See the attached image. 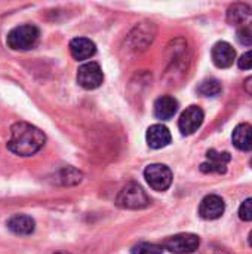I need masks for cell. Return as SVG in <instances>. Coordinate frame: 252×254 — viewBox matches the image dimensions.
<instances>
[{"label": "cell", "mask_w": 252, "mask_h": 254, "mask_svg": "<svg viewBox=\"0 0 252 254\" xmlns=\"http://www.w3.org/2000/svg\"><path fill=\"white\" fill-rule=\"evenodd\" d=\"M46 141V135L37 127L27 122H16L10 128L7 149L18 156H31L37 153Z\"/></svg>", "instance_id": "obj_1"}, {"label": "cell", "mask_w": 252, "mask_h": 254, "mask_svg": "<svg viewBox=\"0 0 252 254\" xmlns=\"http://www.w3.org/2000/svg\"><path fill=\"white\" fill-rule=\"evenodd\" d=\"M39 40V28L31 24H24L12 28L6 36V43L13 51H28Z\"/></svg>", "instance_id": "obj_2"}, {"label": "cell", "mask_w": 252, "mask_h": 254, "mask_svg": "<svg viewBox=\"0 0 252 254\" xmlns=\"http://www.w3.org/2000/svg\"><path fill=\"white\" fill-rule=\"evenodd\" d=\"M116 204L120 208L126 210H141L150 204V198L141 186L131 183L120 190V193L116 198Z\"/></svg>", "instance_id": "obj_3"}, {"label": "cell", "mask_w": 252, "mask_h": 254, "mask_svg": "<svg viewBox=\"0 0 252 254\" xmlns=\"http://www.w3.org/2000/svg\"><path fill=\"white\" fill-rule=\"evenodd\" d=\"M144 177L149 186L157 192L166 190L172 183V173L163 164H150L144 170Z\"/></svg>", "instance_id": "obj_4"}, {"label": "cell", "mask_w": 252, "mask_h": 254, "mask_svg": "<svg viewBox=\"0 0 252 254\" xmlns=\"http://www.w3.org/2000/svg\"><path fill=\"white\" fill-rule=\"evenodd\" d=\"M201 240L195 234H178L168 238L163 244L166 250L174 254H192L199 249Z\"/></svg>", "instance_id": "obj_5"}, {"label": "cell", "mask_w": 252, "mask_h": 254, "mask_svg": "<svg viewBox=\"0 0 252 254\" xmlns=\"http://www.w3.org/2000/svg\"><path fill=\"white\" fill-rule=\"evenodd\" d=\"M102 80H104V74H102V70L98 63L91 61V63H85L83 65L79 67L77 82L82 88L97 89L98 86H101Z\"/></svg>", "instance_id": "obj_6"}, {"label": "cell", "mask_w": 252, "mask_h": 254, "mask_svg": "<svg viewBox=\"0 0 252 254\" xmlns=\"http://www.w3.org/2000/svg\"><path fill=\"white\" fill-rule=\"evenodd\" d=\"M203 110L198 106H190L187 107L181 116H180V121H178V128L181 131L183 135H192L195 134L201 125L203 124Z\"/></svg>", "instance_id": "obj_7"}, {"label": "cell", "mask_w": 252, "mask_h": 254, "mask_svg": "<svg viewBox=\"0 0 252 254\" xmlns=\"http://www.w3.org/2000/svg\"><path fill=\"white\" fill-rule=\"evenodd\" d=\"M232 161V156L229 152H217L214 149L208 150L206 153V162L201 165V170L203 173H218L224 174L227 171V164Z\"/></svg>", "instance_id": "obj_8"}, {"label": "cell", "mask_w": 252, "mask_h": 254, "mask_svg": "<svg viewBox=\"0 0 252 254\" xmlns=\"http://www.w3.org/2000/svg\"><path fill=\"white\" fill-rule=\"evenodd\" d=\"M224 210H226L224 201L218 195H208L201 202L199 214L205 220H215L223 216Z\"/></svg>", "instance_id": "obj_9"}, {"label": "cell", "mask_w": 252, "mask_h": 254, "mask_svg": "<svg viewBox=\"0 0 252 254\" xmlns=\"http://www.w3.org/2000/svg\"><path fill=\"white\" fill-rule=\"evenodd\" d=\"M211 57H212V63L218 68H229L235 63L236 51L227 42H217L211 51Z\"/></svg>", "instance_id": "obj_10"}, {"label": "cell", "mask_w": 252, "mask_h": 254, "mask_svg": "<svg viewBox=\"0 0 252 254\" xmlns=\"http://www.w3.org/2000/svg\"><path fill=\"white\" fill-rule=\"evenodd\" d=\"M146 138H147V144L151 149H162L171 143V132L165 125L154 124L147 129Z\"/></svg>", "instance_id": "obj_11"}, {"label": "cell", "mask_w": 252, "mask_h": 254, "mask_svg": "<svg viewBox=\"0 0 252 254\" xmlns=\"http://www.w3.org/2000/svg\"><path fill=\"white\" fill-rule=\"evenodd\" d=\"M70 52L74 60L77 61H85L89 60L91 57L95 55L97 46L91 39L86 37H76L70 42Z\"/></svg>", "instance_id": "obj_12"}, {"label": "cell", "mask_w": 252, "mask_h": 254, "mask_svg": "<svg viewBox=\"0 0 252 254\" xmlns=\"http://www.w3.org/2000/svg\"><path fill=\"white\" fill-rule=\"evenodd\" d=\"M227 21L232 25L250 27V22H252V9L248 4L235 3L227 10Z\"/></svg>", "instance_id": "obj_13"}, {"label": "cell", "mask_w": 252, "mask_h": 254, "mask_svg": "<svg viewBox=\"0 0 252 254\" xmlns=\"http://www.w3.org/2000/svg\"><path fill=\"white\" fill-rule=\"evenodd\" d=\"M177 110H178V101L171 95H162L160 98L156 100L153 107L154 116L162 121L171 119L177 113Z\"/></svg>", "instance_id": "obj_14"}, {"label": "cell", "mask_w": 252, "mask_h": 254, "mask_svg": "<svg viewBox=\"0 0 252 254\" xmlns=\"http://www.w3.org/2000/svg\"><path fill=\"white\" fill-rule=\"evenodd\" d=\"M235 147L242 152L252 150V127L250 124H239L232 135Z\"/></svg>", "instance_id": "obj_15"}, {"label": "cell", "mask_w": 252, "mask_h": 254, "mask_svg": "<svg viewBox=\"0 0 252 254\" xmlns=\"http://www.w3.org/2000/svg\"><path fill=\"white\" fill-rule=\"evenodd\" d=\"M7 228L15 235H31L34 232V220L25 214H16L7 220Z\"/></svg>", "instance_id": "obj_16"}, {"label": "cell", "mask_w": 252, "mask_h": 254, "mask_svg": "<svg viewBox=\"0 0 252 254\" xmlns=\"http://www.w3.org/2000/svg\"><path fill=\"white\" fill-rule=\"evenodd\" d=\"M223 86L217 79H206L198 86V92L203 97H217L221 94Z\"/></svg>", "instance_id": "obj_17"}, {"label": "cell", "mask_w": 252, "mask_h": 254, "mask_svg": "<svg viewBox=\"0 0 252 254\" xmlns=\"http://www.w3.org/2000/svg\"><path fill=\"white\" fill-rule=\"evenodd\" d=\"M132 254H162L163 247L159 244H151V243H140L132 247Z\"/></svg>", "instance_id": "obj_18"}, {"label": "cell", "mask_w": 252, "mask_h": 254, "mask_svg": "<svg viewBox=\"0 0 252 254\" xmlns=\"http://www.w3.org/2000/svg\"><path fill=\"white\" fill-rule=\"evenodd\" d=\"M236 39L241 45L251 46L252 45V30L251 27H241L236 33Z\"/></svg>", "instance_id": "obj_19"}, {"label": "cell", "mask_w": 252, "mask_h": 254, "mask_svg": "<svg viewBox=\"0 0 252 254\" xmlns=\"http://www.w3.org/2000/svg\"><path fill=\"white\" fill-rule=\"evenodd\" d=\"M239 217L244 222H252V198H248L239 207Z\"/></svg>", "instance_id": "obj_20"}, {"label": "cell", "mask_w": 252, "mask_h": 254, "mask_svg": "<svg viewBox=\"0 0 252 254\" xmlns=\"http://www.w3.org/2000/svg\"><path fill=\"white\" fill-rule=\"evenodd\" d=\"M238 65H239V68H242V70H250V68H252V49L251 51H248V52H245V54L238 60Z\"/></svg>", "instance_id": "obj_21"}, {"label": "cell", "mask_w": 252, "mask_h": 254, "mask_svg": "<svg viewBox=\"0 0 252 254\" xmlns=\"http://www.w3.org/2000/svg\"><path fill=\"white\" fill-rule=\"evenodd\" d=\"M244 88H245V91H247L250 95H252V76H250V77H247V79H245V82H244Z\"/></svg>", "instance_id": "obj_22"}, {"label": "cell", "mask_w": 252, "mask_h": 254, "mask_svg": "<svg viewBox=\"0 0 252 254\" xmlns=\"http://www.w3.org/2000/svg\"><path fill=\"white\" fill-rule=\"evenodd\" d=\"M248 241H250V246L252 247V231H251V234H250V237H248Z\"/></svg>", "instance_id": "obj_23"}, {"label": "cell", "mask_w": 252, "mask_h": 254, "mask_svg": "<svg viewBox=\"0 0 252 254\" xmlns=\"http://www.w3.org/2000/svg\"><path fill=\"white\" fill-rule=\"evenodd\" d=\"M251 167H252V159H251Z\"/></svg>", "instance_id": "obj_24"}]
</instances>
